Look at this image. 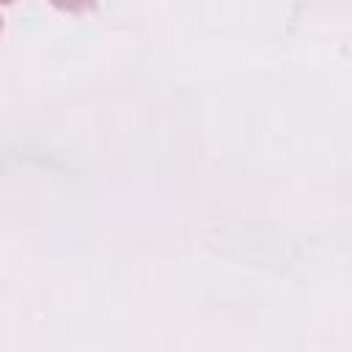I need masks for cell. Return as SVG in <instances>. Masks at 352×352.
Returning a JSON list of instances; mask_svg holds the SVG:
<instances>
[{
  "instance_id": "6da1fadb",
  "label": "cell",
  "mask_w": 352,
  "mask_h": 352,
  "mask_svg": "<svg viewBox=\"0 0 352 352\" xmlns=\"http://www.w3.org/2000/svg\"><path fill=\"white\" fill-rule=\"evenodd\" d=\"M52 3L63 11H85V8L94 6V0H52Z\"/></svg>"
},
{
  "instance_id": "7a4b0ae2",
  "label": "cell",
  "mask_w": 352,
  "mask_h": 352,
  "mask_svg": "<svg viewBox=\"0 0 352 352\" xmlns=\"http://www.w3.org/2000/svg\"><path fill=\"white\" fill-rule=\"evenodd\" d=\"M0 3H11V0H0Z\"/></svg>"
},
{
  "instance_id": "3957f363",
  "label": "cell",
  "mask_w": 352,
  "mask_h": 352,
  "mask_svg": "<svg viewBox=\"0 0 352 352\" xmlns=\"http://www.w3.org/2000/svg\"><path fill=\"white\" fill-rule=\"evenodd\" d=\"M0 28H3V22H0Z\"/></svg>"
}]
</instances>
